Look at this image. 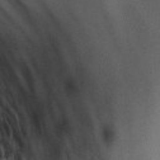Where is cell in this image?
<instances>
[{
    "label": "cell",
    "instance_id": "obj_1",
    "mask_svg": "<svg viewBox=\"0 0 160 160\" xmlns=\"http://www.w3.org/2000/svg\"><path fill=\"white\" fill-rule=\"evenodd\" d=\"M4 160H17V159H15V156H14V155L9 154V155H7V156L4 158Z\"/></svg>",
    "mask_w": 160,
    "mask_h": 160
}]
</instances>
